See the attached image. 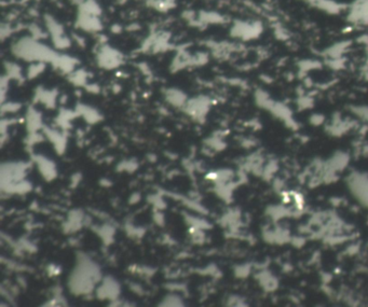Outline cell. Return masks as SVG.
I'll list each match as a JSON object with an SVG mask.
<instances>
[{"instance_id":"cell-1","label":"cell","mask_w":368,"mask_h":307,"mask_svg":"<svg viewBox=\"0 0 368 307\" xmlns=\"http://www.w3.org/2000/svg\"><path fill=\"white\" fill-rule=\"evenodd\" d=\"M349 21L353 24L368 25V0H355L350 6Z\"/></svg>"},{"instance_id":"cell-2","label":"cell","mask_w":368,"mask_h":307,"mask_svg":"<svg viewBox=\"0 0 368 307\" xmlns=\"http://www.w3.org/2000/svg\"><path fill=\"white\" fill-rule=\"evenodd\" d=\"M306 4L310 5L314 8L325 11L330 14H337L342 10V7L334 0H303Z\"/></svg>"}]
</instances>
